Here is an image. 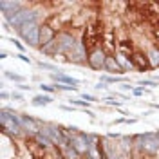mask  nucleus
<instances>
[{"mask_svg": "<svg viewBox=\"0 0 159 159\" xmlns=\"http://www.w3.org/2000/svg\"><path fill=\"white\" fill-rule=\"evenodd\" d=\"M18 33L24 36L27 40V43H31V45H38L40 43V26L36 24V22H29V24L22 26L18 29Z\"/></svg>", "mask_w": 159, "mask_h": 159, "instance_id": "f257e3e1", "label": "nucleus"}, {"mask_svg": "<svg viewBox=\"0 0 159 159\" xmlns=\"http://www.w3.org/2000/svg\"><path fill=\"white\" fill-rule=\"evenodd\" d=\"M56 42H58V51L63 53V54H71V53L78 47V43H80V42H76L74 36L69 34V33H62V34H58Z\"/></svg>", "mask_w": 159, "mask_h": 159, "instance_id": "f03ea898", "label": "nucleus"}, {"mask_svg": "<svg viewBox=\"0 0 159 159\" xmlns=\"http://www.w3.org/2000/svg\"><path fill=\"white\" fill-rule=\"evenodd\" d=\"M127 56V54H125ZM127 60L130 62V65L132 67H136L138 71H147L148 67H150V62H148V56H145L143 53H138V51H134V53H130L128 56H127Z\"/></svg>", "mask_w": 159, "mask_h": 159, "instance_id": "7ed1b4c3", "label": "nucleus"}, {"mask_svg": "<svg viewBox=\"0 0 159 159\" xmlns=\"http://www.w3.org/2000/svg\"><path fill=\"white\" fill-rule=\"evenodd\" d=\"M105 60H107V54L103 49H98L94 53H90L87 56V63L92 67L94 71H100V69H105Z\"/></svg>", "mask_w": 159, "mask_h": 159, "instance_id": "20e7f679", "label": "nucleus"}, {"mask_svg": "<svg viewBox=\"0 0 159 159\" xmlns=\"http://www.w3.org/2000/svg\"><path fill=\"white\" fill-rule=\"evenodd\" d=\"M56 38H58V36H56L54 27H51V26H42V27H40V45H42V47L49 45V43L54 42Z\"/></svg>", "mask_w": 159, "mask_h": 159, "instance_id": "39448f33", "label": "nucleus"}, {"mask_svg": "<svg viewBox=\"0 0 159 159\" xmlns=\"http://www.w3.org/2000/svg\"><path fill=\"white\" fill-rule=\"evenodd\" d=\"M105 71H108L112 74H123L125 73V69L118 63V60L110 54H107V60H105Z\"/></svg>", "mask_w": 159, "mask_h": 159, "instance_id": "423d86ee", "label": "nucleus"}, {"mask_svg": "<svg viewBox=\"0 0 159 159\" xmlns=\"http://www.w3.org/2000/svg\"><path fill=\"white\" fill-rule=\"evenodd\" d=\"M16 119H18L20 127H26V128H29V130H33V132H38V130H40V128H38V121L33 119V118H29V116H16Z\"/></svg>", "mask_w": 159, "mask_h": 159, "instance_id": "0eeeda50", "label": "nucleus"}, {"mask_svg": "<svg viewBox=\"0 0 159 159\" xmlns=\"http://www.w3.org/2000/svg\"><path fill=\"white\" fill-rule=\"evenodd\" d=\"M54 80H58V81H63V83H71L73 87H76L78 85V80L76 78H71V76H65V74H51Z\"/></svg>", "mask_w": 159, "mask_h": 159, "instance_id": "6e6552de", "label": "nucleus"}, {"mask_svg": "<svg viewBox=\"0 0 159 159\" xmlns=\"http://www.w3.org/2000/svg\"><path fill=\"white\" fill-rule=\"evenodd\" d=\"M148 62H150V67H159V49H157V47L150 51Z\"/></svg>", "mask_w": 159, "mask_h": 159, "instance_id": "1a4fd4ad", "label": "nucleus"}, {"mask_svg": "<svg viewBox=\"0 0 159 159\" xmlns=\"http://www.w3.org/2000/svg\"><path fill=\"white\" fill-rule=\"evenodd\" d=\"M49 103H53V98H51V96H47V94L36 96V98L33 100V105H49Z\"/></svg>", "mask_w": 159, "mask_h": 159, "instance_id": "9d476101", "label": "nucleus"}, {"mask_svg": "<svg viewBox=\"0 0 159 159\" xmlns=\"http://www.w3.org/2000/svg\"><path fill=\"white\" fill-rule=\"evenodd\" d=\"M96 147H98V152H100V157H101V159H108V157H107V154H105V148H103V145H101V141H98V145H96Z\"/></svg>", "mask_w": 159, "mask_h": 159, "instance_id": "9b49d317", "label": "nucleus"}, {"mask_svg": "<svg viewBox=\"0 0 159 159\" xmlns=\"http://www.w3.org/2000/svg\"><path fill=\"white\" fill-rule=\"evenodd\" d=\"M6 76H7V78H11V80H16V81H24V76L15 74V73H6Z\"/></svg>", "mask_w": 159, "mask_h": 159, "instance_id": "f8f14e48", "label": "nucleus"}, {"mask_svg": "<svg viewBox=\"0 0 159 159\" xmlns=\"http://www.w3.org/2000/svg\"><path fill=\"white\" fill-rule=\"evenodd\" d=\"M119 45H121V47H123V49H130V51L134 49V43H132L130 40H123V42H121Z\"/></svg>", "mask_w": 159, "mask_h": 159, "instance_id": "ddd939ff", "label": "nucleus"}, {"mask_svg": "<svg viewBox=\"0 0 159 159\" xmlns=\"http://www.w3.org/2000/svg\"><path fill=\"white\" fill-rule=\"evenodd\" d=\"M42 90H45V92H53V90H56L54 87H49V85H40Z\"/></svg>", "mask_w": 159, "mask_h": 159, "instance_id": "4468645a", "label": "nucleus"}, {"mask_svg": "<svg viewBox=\"0 0 159 159\" xmlns=\"http://www.w3.org/2000/svg\"><path fill=\"white\" fill-rule=\"evenodd\" d=\"M74 105H78V107H87V103L85 101H81V100H71Z\"/></svg>", "mask_w": 159, "mask_h": 159, "instance_id": "2eb2a0df", "label": "nucleus"}, {"mask_svg": "<svg viewBox=\"0 0 159 159\" xmlns=\"http://www.w3.org/2000/svg\"><path fill=\"white\" fill-rule=\"evenodd\" d=\"M83 100H87V101H96V98L90 96V94H83Z\"/></svg>", "mask_w": 159, "mask_h": 159, "instance_id": "dca6fc26", "label": "nucleus"}, {"mask_svg": "<svg viewBox=\"0 0 159 159\" xmlns=\"http://www.w3.org/2000/svg\"><path fill=\"white\" fill-rule=\"evenodd\" d=\"M16 56H18V58L22 60V62H27V63H31V60H29L27 56H24V54H16Z\"/></svg>", "mask_w": 159, "mask_h": 159, "instance_id": "f3484780", "label": "nucleus"}, {"mask_svg": "<svg viewBox=\"0 0 159 159\" xmlns=\"http://www.w3.org/2000/svg\"><path fill=\"white\" fill-rule=\"evenodd\" d=\"M13 43H15V45H16V47H18V49H20V51H24V45H22V43H20V42H18V40H13Z\"/></svg>", "mask_w": 159, "mask_h": 159, "instance_id": "a211bd4d", "label": "nucleus"}, {"mask_svg": "<svg viewBox=\"0 0 159 159\" xmlns=\"http://www.w3.org/2000/svg\"><path fill=\"white\" fill-rule=\"evenodd\" d=\"M139 85H150V87H155L157 83H154V81H141Z\"/></svg>", "mask_w": 159, "mask_h": 159, "instance_id": "6ab92c4d", "label": "nucleus"}, {"mask_svg": "<svg viewBox=\"0 0 159 159\" xmlns=\"http://www.w3.org/2000/svg\"><path fill=\"white\" fill-rule=\"evenodd\" d=\"M134 94L136 96H141L143 94V89H134Z\"/></svg>", "mask_w": 159, "mask_h": 159, "instance_id": "aec40b11", "label": "nucleus"}, {"mask_svg": "<svg viewBox=\"0 0 159 159\" xmlns=\"http://www.w3.org/2000/svg\"><path fill=\"white\" fill-rule=\"evenodd\" d=\"M121 89H123V90H134L132 85H121Z\"/></svg>", "mask_w": 159, "mask_h": 159, "instance_id": "412c9836", "label": "nucleus"}, {"mask_svg": "<svg viewBox=\"0 0 159 159\" xmlns=\"http://www.w3.org/2000/svg\"><path fill=\"white\" fill-rule=\"evenodd\" d=\"M105 87H107L105 83H98V85H96V89H98V90H100V89H105Z\"/></svg>", "mask_w": 159, "mask_h": 159, "instance_id": "4be33fe9", "label": "nucleus"}]
</instances>
